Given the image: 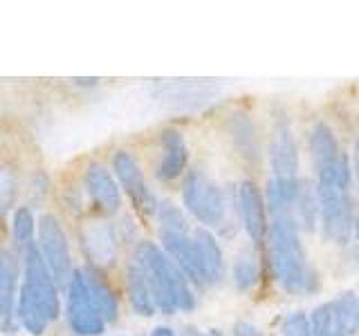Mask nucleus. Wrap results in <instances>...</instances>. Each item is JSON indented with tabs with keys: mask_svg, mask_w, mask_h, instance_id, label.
<instances>
[{
	"mask_svg": "<svg viewBox=\"0 0 359 336\" xmlns=\"http://www.w3.org/2000/svg\"><path fill=\"white\" fill-rule=\"evenodd\" d=\"M355 177H357V186H359V139H357V144H355Z\"/></svg>",
	"mask_w": 359,
	"mask_h": 336,
	"instance_id": "obj_33",
	"label": "nucleus"
},
{
	"mask_svg": "<svg viewBox=\"0 0 359 336\" xmlns=\"http://www.w3.org/2000/svg\"><path fill=\"white\" fill-rule=\"evenodd\" d=\"M83 182H86V190H88L90 200L99 206V211H104V213H117L119 211V206H121L119 186L104 166L90 164Z\"/></svg>",
	"mask_w": 359,
	"mask_h": 336,
	"instance_id": "obj_13",
	"label": "nucleus"
},
{
	"mask_svg": "<svg viewBox=\"0 0 359 336\" xmlns=\"http://www.w3.org/2000/svg\"><path fill=\"white\" fill-rule=\"evenodd\" d=\"M229 132L236 150L241 153V157L247 162L256 166L261 162V144H258V134L254 128V121L250 119V115L245 112H236L229 119Z\"/></svg>",
	"mask_w": 359,
	"mask_h": 336,
	"instance_id": "obj_18",
	"label": "nucleus"
},
{
	"mask_svg": "<svg viewBox=\"0 0 359 336\" xmlns=\"http://www.w3.org/2000/svg\"><path fill=\"white\" fill-rule=\"evenodd\" d=\"M18 274L20 265L16 253L9 249H0V318H3V325L9 330L16 309Z\"/></svg>",
	"mask_w": 359,
	"mask_h": 336,
	"instance_id": "obj_16",
	"label": "nucleus"
},
{
	"mask_svg": "<svg viewBox=\"0 0 359 336\" xmlns=\"http://www.w3.org/2000/svg\"><path fill=\"white\" fill-rule=\"evenodd\" d=\"M310 150L314 171H317V186L330 188H351V162L341 153L334 132L323 121L314 123L310 132Z\"/></svg>",
	"mask_w": 359,
	"mask_h": 336,
	"instance_id": "obj_4",
	"label": "nucleus"
},
{
	"mask_svg": "<svg viewBox=\"0 0 359 336\" xmlns=\"http://www.w3.org/2000/svg\"><path fill=\"white\" fill-rule=\"evenodd\" d=\"M357 265H359V262H357Z\"/></svg>",
	"mask_w": 359,
	"mask_h": 336,
	"instance_id": "obj_36",
	"label": "nucleus"
},
{
	"mask_svg": "<svg viewBox=\"0 0 359 336\" xmlns=\"http://www.w3.org/2000/svg\"><path fill=\"white\" fill-rule=\"evenodd\" d=\"M182 200L187 211L205 227L220 224L224 218V211H227L222 188L202 171H191L187 175L182 186Z\"/></svg>",
	"mask_w": 359,
	"mask_h": 336,
	"instance_id": "obj_5",
	"label": "nucleus"
},
{
	"mask_svg": "<svg viewBox=\"0 0 359 336\" xmlns=\"http://www.w3.org/2000/svg\"><path fill=\"white\" fill-rule=\"evenodd\" d=\"M355 238H357V242H359V216H357V220H355Z\"/></svg>",
	"mask_w": 359,
	"mask_h": 336,
	"instance_id": "obj_34",
	"label": "nucleus"
},
{
	"mask_svg": "<svg viewBox=\"0 0 359 336\" xmlns=\"http://www.w3.org/2000/svg\"><path fill=\"white\" fill-rule=\"evenodd\" d=\"M34 231H36V222L32 218V211L29 209H18L16 216H14V238L20 246H29L34 244Z\"/></svg>",
	"mask_w": 359,
	"mask_h": 336,
	"instance_id": "obj_28",
	"label": "nucleus"
},
{
	"mask_svg": "<svg viewBox=\"0 0 359 336\" xmlns=\"http://www.w3.org/2000/svg\"><path fill=\"white\" fill-rule=\"evenodd\" d=\"M283 336H312L310 318L303 312H292L283 321Z\"/></svg>",
	"mask_w": 359,
	"mask_h": 336,
	"instance_id": "obj_29",
	"label": "nucleus"
},
{
	"mask_svg": "<svg viewBox=\"0 0 359 336\" xmlns=\"http://www.w3.org/2000/svg\"><path fill=\"white\" fill-rule=\"evenodd\" d=\"M67 321L74 334L81 336H99L106 330L104 318L99 316L90 300L83 272H74L67 285Z\"/></svg>",
	"mask_w": 359,
	"mask_h": 336,
	"instance_id": "obj_8",
	"label": "nucleus"
},
{
	"mask_svg": "<svg viewBox=\"0 0 359 336\" xmlns=\"http://www.w3.org/2000/svg\"><path fill=\"white\" fill-rule=\"evenodd\" d=\"M233 334L236 336H263V332L258 330L256 325H252V323H236Z\"/></svg>",
	"mask_w": 359,
	"mask_h": 336,
	"instance_id": "obj_31",
	"label": "nucleus"
},
{
	"mask_svg": "<svg viewBox=\"0 0 359 336\" xmlns=\"http://www.w3.org/2000/svg\"><path fill=\"white\" fill-rule=\"evenodd\" d=\"M236 204H238V213L243 220V229L250 235V240L258 246L263 244V240L267 238V206L261 188H258L254 182L245 179V182L238 184V190H236Z\"/></svg>",
	"mask_w": 359,
	"mask_h": 336,
	"instance_id": "obj_11",
	"label": "nucleus"
},
{
	"mask_svg": "<svg viewBox=\"0 0 359 336\" xmlns=\"http://www.w3.org/2000/svg\"><path fill=\"white\" fill-rule=\"evenodd\" d=\"M218 92V85L211 81H198V78H184V81L164 83L160 90V97L177 108H196L211 101V97Z\"/></svg>",
	"mask_w": 359,
	"mask_h": 336,
	"instance_id": "obj_14",
	"label": "nucleus"
},
{
	"mask_svg": "<svg viewBox=\"0 0 359 336\" xmlns=\"http://www.w3.org/2000/svg\"><path fill=\"white\" fill-rule=\"evenodd\" d=\"M137 265L149 280L155 307L162 314L191 312L196 307V296L189 280L164 249L153 242H142L137 246Z\"/></svg>",
	"mask_w": 359,
	"mask_h": 336,
	"instance_id": "obj_3",
	"label": "nucleus"
},
{
	"mask_svg": "<svg viewBox=\"0 0 359 336\" xmlns=\"http://www.w3.org/2000/svg\"><path fill=\"white\" fill-rule=\"evenodd\" d=\"M157 220H160V233H189L184 213L171 202L157 206Z\"/></svg>",
	"mask_w": 359,
	"mask_h": 336,
	"instance_id": "obj_26",
	"label": "nucleus"
},
{
	"mask_svg": "<svg viewBox=\"0 0 359 336\" xmlns=\"http://www.w3.org/2000/svg\"><path fill=\"white\" fill-rule=\"evenodd\" d=\"M189 162V148L182 132L175 128H166L162 132V157L157 164V177L162 182H173L184 173Z\"/></svg>",
	"mask_w": 359,
	"mask_h": 336,
	"instance_id": "obj_15",
	"label": "nucleus"
},
{
	"mask_svg": "<svg viewBox=\"0 0 359 336\" xmlns=\"http://www.w3.org/2000/svg\"><path fill=\"white\" fill-rule=\"evenodd\" d=\"M269 164L274 177H297L299 173V146L285 112L274 115L272 134H269Z\"/></svg>",
	"mask_w": 359,
	"mask_h": 336,
	"instance_id": "obj_9",
	"label": "nucleus"
},
{
	"mask_svg": "<svg viewBox=\"0 0 359 336\" xmlns=\"http://www.w3.org/2000/svg\"><path fill=\"white\" fill-rule=\"evenodd\" d=\"M160 238L164 244V253L175 262V267L184 274L189 283H194L198 287L209 285L191 233H160Z\"/></svg>",
	"mask_w": 359,
	"mask_h": 336,
	"instance_id": "obj_12",
	"label": "nucleus"
},
{
	"mask_svg": "<svg viewBox=\"0 0 359 336\" xmlns=\"http://www.w3.org/2000/svg\"><path fill=\"white\" fill-rule=\"evenodd\" d=\"M151 336H175V332L171 328H164V325H162V328H155Z\"/></svg>",
	"mask_w": 359,
	"mask_h": 336,
	"instance_id": "obj_32",
	"label": "nucleus"
},
{
	"mask_svg": "<svg viewBox=\"0 0 359 336\" xmlns=\"http://www.w3.org/2000/svg\"><path fill=\"white\" fill-rule=\"evenodd\" d=\"M61 314L59 291L52 278V272L45 265L41 249H25V283L18 296V321L34 336L45 334Z\"/></svg>",
	"mask_w": 359,
	"mask_h": 336,
	"instance_id": "obj_2",
	"label": "nucleus"
},
{
	"mask_svg": "<svg viewBox=\"0 0 359 336\" xmlns=\"http://www.w3.org/2000/svg\"><path fill=\"white\" fill-rule=\"evenodd\" d=\"M292 220L299 227V231H312L319 218V197H317V184L308 179H299V190L294 206H292Z\"/></svg>",
	"mask_w": 359,
	"mask_h": 336,
	"instance_id": "obj_21",
	"label": "nucleus"
},
{
	"mask_svg": "<svg viewBox=\"0 0 359 336\" xmlns=\"http://www.w3.org/2000/svg\"><path fill=\"white\" fill-rule=\"evenodd\" d=\"M310 318V330L312 336H337V321H334V307L332 300L323 302L312 312Z\"/></svg>",
	"mask_w": 359,
	"mask_h": 336,
	"instance_id": "obj_27",
	"label": "nucleus"
},
{
	"mask_svg": "<svg viewBox=\"0 0 359 336\" xmlns=\"http://www.w3.org/2000/svg\"><path fill=\"white\" fill-rule=\"evenodd\" d=\"M86 276V285H88V294L93 300V307L104 323H115L119 316V305H117V296L115 291L110 289V285L104 278H99L95 272H83Z\"/></svg>",
	"mask_w": 359,
	"mask_h": 336,
	"instance_id": "obj_22",
	"label": "nucleus"
},
{
	"mask_svg": "<svg viewBox=\"0 0 359 336\" xmlns=\"http://www.w3.org/2000/svg\"><path fill=\"white\" fill-rule=\"evenodd\" d=\"M39 240H41L43 260L52 272L54 283L59 287H67L74 274L70 244H67V235L61 227L59 218L52 216V213H45L39 220Z\"/></svg>",
	"mask_w": 359,
	"mask_h": 336,
	"instance_id": "obj_7",
	"label": "nucleus"
},
{
	"mask_svg": "<svg viewBox=\"0 0 359 336\" xmlns=\"http://www.w3.org/2000/svg\"><path fill=\"white\" fill-rule=\"evenodd\" d=\"M126 289H128V298H130L133 309L137 312L140 316H153L157 307H155V300L151 294L149 280H146L137 262L130 265L126 272Z\"/></svg>",
	"mask_w": 359,
	"mask_h": 336,
	"instance_id": "obj_23",
	"label": "nucleus"
},
{
	"mask_svg": "<svg viewBox=\"0 0 359 336\" xmlns=\"http://www.w3.org/2000/svg\"><path fill=\"white\" fill-rule=\"evenodd\" d=\"M191 238H194L198 258L202 262V269H205L207 283L209 285L218 283L224 272V258H222V249H220L218 240L213 238V233L205 227H198L194 233H191Z\"/></svg>",
	"mask_w": 359,
	"mask_h": 336,
	"instance_id": "obj_17",
	"label": "nucleus"
},
{
	"mask_svg": "<svg viewBox=\"0 0 359 336\" xmlns=\"http://www.w3.org/2000/svg\"><path fill=\"white\" fill-rule=\"evenodd\" d=\"M112 166H115L119 184L128 193V197L133 200V204L137 206L144 216H153V213H157V206H160V204H157L155 195L151 193L149 184H146L137 160H135L130 153L119 150L115 155V160H112Z\"/></svg>",
	"mask_w": 359,
	"mask_h": 336,
	"instance_id": "obj_10",
	"label": "nucleus"
},
{
	"mask_svg": "<svg viewBox=\"0 0 359 336\" xmlns=\"http://www.w3.org/2000/svg\"><path fill=\"white\" fill-rule=\"evenodd\" d=\"M198 336H213V334H198Z\"/></svg>",
	"mask_w": 359,
	"mask_h": 336,
	"instance_id": "obj_35",
	"label": "nucleus"
},
{
	"mask_svg": "<svg viewBox=\"0 0 359 336\" xmlns=\"http://www.w3.org/2000/svg\"><path fill=\"white\" fill-rule=\"evenodd\" d=\"M319 197V222L325 238L334 244H348L353 235V200L351 190L317 186Z\"/></svg>",
	"mask_w": 359,
	"mask_h": 336,
	"instance_id": "obj_6",
	"label": "nucleus"
},
{
	"mask_svg": "<svg viewBox=\"0 0 359 336\" xmlns=\"http://www.w3.org/2000/svg\"><path fill=\"white\" fill-rule=\"evenodd\" d=\"M231 278H233L236 289H241V291L254 289L258 285V278H261V267H258L256 258H252V255H241L238 260L233 262Z\"/></svg>",
	"mask_w": 359,
	"mask_h": 336,
	"instance_id": "obj_25",
	"label": "nucleus"
},
{
	"mask_svg": "<svg viewBox=\"0 0 359 336\" xmlns=\"http://www.w3.org/2000/svg\"><path fill=\"white\" fill-rule=\"evenodd\" d=\"M83 249L95 265L115 262V233L108 224H93L83 233Z\"/></svg>",
	"mask_w": 359,
	"mask_h": 336,
	"instance_id": "obj_20",
	"label": "nucleus"
},
{
	"mask_svg": "<svg viewBox=\"0 0 359 336\" xmlns=\"http://www.w3.org/2000/svg\"><path fill=\"white\" fill-rule=\"evenodd\" d=\"M334 321H337V336H353L359 332V298L351 291H346L339 298L332 300Z\"/></svg>",
	"mask_w": 359,
	"mask_h": 336,
	"instance_id": "obj_24",
	"label": "nucleus"
},
{
	"mask_svg": "<svg viewBox=\"0 0 359 336\" xmlns=\"http://www.w3.org/2000/svg\"><path fill=\"white\" fill-rule=\"evenodd\" d=\"M299 190V177H272L265 188V206L272 218H290Z\"/></svg>",
	"mask_w": 359,
	"mask_h": 336,
	"instance_id": "obj_19",
	"label": "nucleus"
},
{
	"mask_svg": "<svg viewBox=\"0 0 359 336\" xmlns=\"http://www.w3.org/2000/svg\"><path fill=\"white\" fill-rule=\"evenodd\" d=\"M269 267L276 283L287 294L310 296L319 291V274L308 262L299 238V227L292 218H274L267 229Z\"/></svg>",
	"mask_w": 359,
	"mask_h": 336,
	"instance_id": "obj_1",
	"label": "nucleus"
},
{
	"mask_svg": "<svg viewBox=\"0 0 359 336\" xmlns=\"http://www.w3.org/2000/svg\"><path fill=\"white\" fill-rule=\"evenodd\" d=\"M14 195H16V179L9 171H3L0 173V216H5L9 211Z\"/></svg>",
	"mask_w": 359,
	"mask_h": 336,
	"instance_id": "obj_30",
	"label": "nucleus"
}]
</instances>
